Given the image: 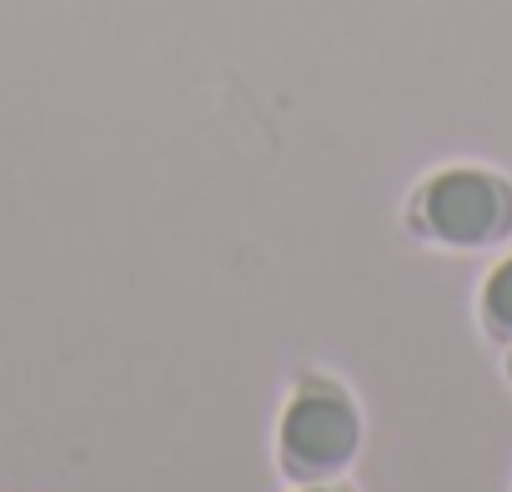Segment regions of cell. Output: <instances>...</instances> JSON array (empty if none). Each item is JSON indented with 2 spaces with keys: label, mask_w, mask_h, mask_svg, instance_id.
Segmentation results:
<instances>
[{
  "label": "cell",
  "mask_w": 512,
  "mask_h": 492,
  "mask_svg": "<svg viewBox=\"0 0 512 492\" xmlns=\"http://www.w3.org/2000/svg\"><path fill=\"white\" fill-rule=\"evenodd\" d=\"M297 492H347V487H337V482H302Z\"/></svg>",
  "instance_id": "obj_4"
},
{
  "label": "cell",
  "mask_w": 512,
  "mask_h": 492,
  "mask_svg": "<svg viewBox=\"0 0 512 492\" xmlns=\"http://www.w3.org/2000/svg\"><path fill=\"white\" fill-rule=\"evenodd\" d=\"M482 317H487V327L497 337H512V257L487 277V287H482Z\"/></svg>",
  "instance_id": "obj_3"
},
{
  "label": "cell",
  "mask_w": 512,
  "mask_h": 492,
  "mask_svg": "<svg viewBox=\"0 0 512 492\" xmlns=\"http://www.w3.org/2000/svg\"><path fill=\"white\" fill-rule=\"evenodd\" d=\"M412 226L442 246H487L512 231V186L472 166L437 171L412 201Z\"/></svg>",
  "instance_id": "obj_2"
},
{
  "label": "cell",
  "mask_w": 512,
  "mask_h": 492,
  "mask_svg": "<svg viewBox=\"0 0 512 492\" xmlns=\"http://www.w3.org/2000/svg\"><path fill=\"white\" fill-rule=\"evenodd\" d=\"M362 452V412L332 377H307L282 407L277 462L292 482H332Z\"/></svg>",
  "instance_id": "obj_1"
}]
</instances>
